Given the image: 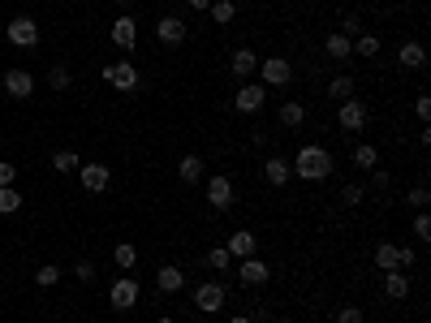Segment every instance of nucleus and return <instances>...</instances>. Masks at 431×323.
<instances>
[{
  "mask_svg": "<svg viewBox=\"0 0 431 323\" xmlns=\"http://www.w3.org/2000/svg\"><path fill=\"white\" fill-rule=\"evenodd\" d=\"M397 60H401V69H423L427 52H423V43H419V39H410V43H401V52H397Z\"/></svg>",
  "mask_w": 431,
  "mask_h": 323,
  "instance_id": "obj_21",
  "label": "nucleus"
},
{
  "mask_svg": "<svg viewBox=\"0 0 431 323\" xmlns=\"http://www.w3.org/2000/svg\"><path fill=\"white\" fill-rule=\"evenodd\" d=\"M52 168H56L60 177H69V172L82 168V159H78V151H56V155H52Z\"/></svg>",
  "mask_w": 431,
  "mask_h": 323,
  "instance_id": "obj_26",
  "label": "nucleus"
},
{
  "mask_svg": "<svg viewBox=\"0 0 431 323\" xmlns=\"http://www.w3.org/2000/svg\"><path fill=\"white\" fill-rule=\"evenodd\" d=\"M186 5L195 9V13H207V9H212V0H186Z\"/></svg>",
  "mask_w": 431,
  "mask_h": 323,
  "instance_id": "obj_45",
  "label": "nucleus"
},
{
  "mask_svg": "<svg viewBox=\"0 0 431 323\" xmlns=\"http://www.w3.org/2000/svg\"><path fill=\"white\" fill-rule=\"evenodd\" d=\"M289 168L294 177H302V181H328L332 168H337V159H332L328 147H319V142H307L294 159H289Z\"/></svg>",
  "mask_w": 431,
  "mask_h": 323,
  "instance_id": "obj_1",
  "label": "nucleus"
},
{
  "mask_svg": "<svg viewBox=\"0 0 431 323\" xmlns=\"http://www.w3.org/2000/svg\"><path fill=\"white\" fill-rule=\"evenodd\" d=\"M155 289H159L164 298L181 293V289H186V271H181V267H159V271H155Z\"/></svg>",
  "mask_w": 431,
  "mask_h": 323,
  "instance_id": "obj_15",
  "label": "nucleus"
},
{
  "mask_svg": "<svg viewBox=\"0 0 431 323\" xmlns=\"http://www.w3.org/2000/svg\"><path fill=\"white\" fill-rule=\"evenodd\" d=\"M229 65H233V78H250V74H259V56H254L250 47H237Z\"/></svg>",
  "mask_w": 431,
  "mask_h": 323,
  "instance_id": "obj_19",
  "label": "nucleus"
},
{
  "mask_svg": "<svg viewBox=\"0 0 431 323\" xmlns=\"http://www.w3.org/2000/svg\"><path fill=\"white\" fill-rule=\"evenodd\" d=\"M155 323H177V319H168V315H159V319H155Z\"/></svg>",
  "mask_w": 431,
  "mask_h": 323,
  "instance_id": "obj_47",
  "label": "nucleus"
},
{
  "mask_svg": "<svg viewBox=\"0 0 431 323\" xmlns=\"http://www.w3.org/2000/svg\"><path fill=\"white\" fill-rule=\"evenodd\" d=\"M276 117H280V125H285V129H298L302 121H307V104H302V100H285Z\"/></svg>",
  "mask_w": 431,
  "mask_h": 323,
  "instance_id": "obj_20",
  "label": "nucleus"
},
{
  "mask_svg": "<svg viewBox=\"0 0 431 323\" xmlns=\"http://www.w3.org/2000/svg\"><path fill=\"white\" fill-rule=\"evenodd\" d=\"M155 39L159 43H186V22L173 18V13H164V18L155 22Z\"/></svg>",
  "mask_w": 431,
  "mask_h": 323,
  "instance_id": "obj_14",
  "label": "nucleus"
},
{
  "mask_svg": "<svg viewBox=\"0 0 431 323\" xmlns=\"http://www.w3.org/2000/svg\"><path fill=\"white\" fill-rule=\"evenodd\" d=\"M207 203H212V212H229L233 207V177H212L207 181Z\"/></svg>",
  "mask_w": 431,
  "mask_h": 323,
  "instance_id": "obj_6",
  "label": "nucleus"
},
{
  "mask_svg": "<svg viewBox=\"0 0 431 323\" xmlns=\"http://www.w3.org/2000/svg\"><path fill=\"white\" fill-rule=\"evenodd\" d=\"M337 35H345V39H358V35H362V22H358V13H345Z\"/></svg>",
  "mask_w": 431,
  "mask_h": 323,
  "instance_id": "obj_34",
  "label": "nucleus"
},
{
  "mask_svg": "<svg viewBox=\"0 0 431 323\" xmlns=\"http://www.w3.org/2000/svg\"><path fill=\"white\" fill-rule=\"evenodd\" d=\"M362 199H366L362 186H345V190H341V207H358Z\"/></svg>",
  "mask_w": 431,
  "mask_h": 323,
  "instance_id": "obj_36",
  "label": "nucleus"
},
{
  "mask_svg": "<svg viewBox=\"0 0 431 323\" xmlns=\"http://www.w3.org/2000/svg\"><path fill=\"white\" fill-rule=\"evenodd\" d=\"M414 112H419V121L427 125L431 121V95H419V100H414Z\"/></svg>",
  "mask_w": 431,
  "mask_h": 323,
  "instance_id": "obj_40",
  "label": "nucleus"
},
{
  "mask_svg": "<svg viewBox=\"0 0 431 323\" xmlns=\"http://www.w3.org/2000/svg\"><path fill=\"white\" fill-rule=\"evenodd\" d=\"M5 91L13 95V100H30V95H35V78H30L26 69H9L5 74Z\"/></svg>",
  "mask_w": 431,
  "mask_h": 323,
  "instance_id": "obj_13",
  "label": "nucleus"
},
{
  "mask_svg": "<svg viewBox=\"0 0 431 323\" xmlns=\"http://www.w3.org/2000/svg\"><path fill=\"white\" fill-rule=\"evenodd\" d=\"M69 82H74V74L65 69V65H52V69H47V87H52L56 95H60V91H69Z\"/></svg>",
  "mask_w": 431,
  "mask_h": 323,
  "instance_id": "obj_30",
  "label": "nucleus"
},
{
  "mask_svg": "<svg viewBox=\"0 0 431 323\" xmlns=\"http://www.w3.org/2000/svg\"><path fill=\"white\" fill-rule=\"evenodd\" d=\"M177 177H181L186 186H199V177H203V159H199L195 151L181 155V159H177Z\"/></svg>",
  "mask_w": 431,
  "mask_h": 323,
  "instance_id": "obj_22",
  "label": "nucleus"
},
{
  "mask_svg": "<svg viewBox=\"0 0 431 323\" xmlns=\"http://www.w3.org/2000/svg\"><path fill=\"white\" fill-rule=\"evenodd\" d=\"M108 302H113L117 311H134V306H138V280L134 276H121L113 289H108Z\"/></svg>",
  "mask_w": 431,
  "mask_h": 323,
  "instance_id": "obj_9",
  "label": "nucleus"
},
{
  "mask_svg": "<svg viewBox=\"0 0 431 323\" xmlns=\"http://www.w3.org/2000/svg\"><path fill=\"white\" fill-rule=\"evenodd\" d=\"M237 276H242V285H267V276H272V267H267L259 254H246L242 263H237Z\"/></svg>",
  "mask_w": 431,
  "mask_h": 323,
  "instance_id": "obj_12",
  "label": "nucleus"
},
{
  "mask_svg": "<svg viewBox=\"0 0 431 323\" xmlns=\"http://www.w3.org/2000/svg\"><path fill=\"white\" fill-rule=\"evenodd\" d=\"M328 95H332V100H354V78H349V74H337V78L328 82Z\"/></svg>",
  "mask_w": 431,
  "mask_h": 323,
  "instance_id": "obj_27",
  "label": "nucleus"
},
{
  "mask_svg": "<svg viewBox=\"0 0 431 323\" xmlns=\"http://www.w3.org/2000/svg\"><path fill=\"white\" fill-rule=\"evenodd\" d=\"M225 298H229V293H225V285H216V280H207V285L195 289V306H199L203 315H216L220 306H225Z\"/></svg>",
  "mask_w": 431,
  "mask_h": 323,
  "instance_id": "obj_8",
  "label": "nucleus"
},
{
  "mask_svg": "<svg viewBox=\"0 0 431 323\" xmlns=\"http://www.w3.org/2000/svg\"><path fill=\"white\" fill-rule=\"evenodd\" d=\"M104 82H113L117 91L130 95V91H138V87H142V74L134 69L130 60H113V65H104Z\"/></svg>",
  "mask_w": 431,
  "mask_h": 323,
  "instance_id": "obj_2",
  "label": "nucleus"
},
{
  "mask_svg": "<svg viewBox=\"0 0 431 323\" xmlns=\"http://www.w3.org/2000/svg\"><path fill=\"white\" fill-rule=\"evenodd\" d=\"M366 121H371V108H366L358 95L354 100H341V108H337V125L345 129V134H354V129H362Z\"/></svg>",
  "mask_w": 431,
  "mask_h": 323,
  "instance_id": "obj_4",
  "label": "nucleus"
},
{
  "mask_svg": "<svg viewBox=\"0 0 431 323\" xmlns=\"http://www.w3.org/2000/svg\"><path fill=\"white\" fill-rule=\"evenodd\" d=\"M259 82H263V87H289V82H294V65L285 60V56L259 60Z\"/></svg>",
  "mask_w": 431,
  "mask_h": 323,
  "instance_id": "obj_3",
  "label": "nucleus"
},
{
  "mask_svg": "<svg viewBox=\"0 0 431 323\" xmlns=\"http://www.w3.org/2000/svg\"><path fill=\"white\" fill-rule=\"evenodd\" d=\"M414 237H419V241H431V216H427V212H419V220H414Z\"/></svg>",
  "mask_w": 431,
  "mask_h": 323,
  "instance_id": "obj_38",
  "label": "nucleus"
},
{
  "mask_svg": "<svg viewBox=\"0 0 431 323\" xmlns=\"http://www.w3.org/2000/svg\"><path fill=\"white\" fill-rule=\"evenodd\" d=\"M74 276L82 280V285H91V280H95V263H91V258H78V263H74Z\"/></svg>",
  "mask_w": 431,
  "mask_h": 323,
  "instance_id": "obj_37",
  "label": "nucleus"
},
{
  "mask_svg": "<svg viewBox=\"0 0 431 323\" xmlns=\"http://www.w3.org/2000/svg\"><path fill=\"white\" fill-rule=\"evenodd\" d=\"M354 56H366V60L379 56V35H358L354 39Z\"/></svg>",
  "mask_w": 431,
  "mask_h": 323,
  "instance_id": "obj_32",
  "label": "nucleus"
},
{
  "mask_svg": "<svg viewBox=\"0 0 431 323\" xmlns=\"http://www.w3.org/2000/svg\"><path fill=\"white\" fill-rule=\"evenodd\" d=\"M229 323H254V319H250V315H233Z\"/></svg>",
  "mask_w": 431,
  "mask_h": 323,
  "instance_id": "obj_46",
  "label": "nucleus"
},
{
  "mask_svg": "<svg viewBox=\"0 0 431 323\" xmlns=\"http://www.w3.org/2000/svg\"><path fill=\"white\" fill-rule=\"evenodd\" d=\"M427 199H431V194H427V186H414V190L406 194V203H410V207H419V212L427 207Z\"/></svg>",
  "mask_w": 431,
  "mask_h": 323,
  "instance_id": "obj_39",
  "label": "nucleus"
},
{
  "mask_svg": "<svg viewBox=\"0 0 431 323\" xmlns=\"http://www.w3.org/2000/svg\"><path fill=\"white\" fill-rule=\"evenodd\" d=\"M263 177H267V186H285V181H289V177H294V168H289V159H280V155H272V159H267V164H263Z\"/></svg>",
  "mask_w": 431,
  "mask_h": 323,
  "instance_id": "obj_17",
  "label": "nucleus"
},
{
  "mask_svg": "<svg viewBox=\"0 0 431 323\" xmlns=\"http://www.w3.org/2000/svg\"><path fill=\"white\" fill-rule=\"evenodd\" d=\"M18 181V164H0V186H13Z\"/></svg>",
  "mask_w": 431,
  "mask_h": 323,
  "instance_id": "obj_43",
  "label": "nucleus"
},
{
  "mask_svg": "<svg viewBox=\"0 0 431 323\" xmlns=\"http://www.w3.org/2000/svg\"><path fill=\"white\" fill-rule=\"evenodd\" d=\"M5 35H9L13 47H35L39 43V26H35V18H13L5 26Z\"/></svg>",
  "mask_w": 431,
  "mask_h": 323,
  "instance_id": "obj_7",
  "label": "nucleus"
},
{
  "mask_svg": "<svg viewBox=\"0 0 431 323\" xmlns=\"http://www.w3.org/2000/svg\"><path fill=\"white\" fill-rule=\"evenodd\" d=\"M22 207V194H18V186H0V216H13Z\"/></svg>",
  "mask_w": 431,
  "mask_h": 323,
  "instance_id": "obj_29",
  "label": "nucleus"
},
{
  "mask_svg": "<svg viewBox=\"0 0 431 323\" xmlns=\"http://www.w3.org/2000/svg\"><path fill=\"white\" fill-rule=\"evenodd\" d=\"M207 13H212V22H216V26H229V22H233V13H237V5H233V0H212V9H207Z\"/></svg>",
  "mask_w": 431,
  "mask_h": 323,
  "instance_id": "obj_28",
  "label": "nucleus"
},
{
  "mask_svg": "<svg viewBox=\"0 0 431 323\" xmlns=\"http://www.w3.org/2000/svg\"><path fill=\"white\" fill-rule=\"evenodd\" d=\"M375 267L379 271H401V250H397L393 241H379L375 246Z\"/></svg>",
  "mask_w": 431,
  "mask_h": 323,
  "instance_id": "obj_18",
  "label": "nucleus"
},
{
  "mask_svg": "<svg viewBox=\"0 0 431 323\" xmlns=\"http://www.w3.org/2000/svg\"><path fill=\"white\" fill-rule=\"evenodd\" d=\"M113 258H117V267H134L138 263V250L130 246V241H121V246L113 250Z\"/></svg>",
  "mask_w": 431,
  "mask_h": 323,
  "instance_id": "obj_33",
  "label": "nucleus"
},
{
  "mask_svg": "<svg viewBox=\"0 0 431 323\" xmlns=\"http://www.w3.org/2000/svg\"><path fill=\"white\" fill-rule=\"evenodd\" d=\"M354 164H358V168H366V172L379 168V151L371 147V142H358V147H354Z\"/></svg>",
  "mask_w": 431,
  "mask_h": 323,
  "instance_id": "obj_25",
  "label": "nucleus"
},
{
  "mask_svg": "<svg viewBox=\"0 0 431 323\" xmlns=\"http://www.w3.org/2000/svg\"><path fill=\"white\" fill-rule=\"evenodd\" d=\"M78 181H82L87 194H100V190H108V181H113V168L108 164H82L78 168Z\"/></svg>",
  "mask_w": 431,
  "mask_h": 323,
  "instance_id": "obj_10",
  "label": "nucleus"
},
{
  "mask_svg": "<svg viewBox=\"0 0 431 323\" xmlns=\"http://www.w3.org/2000/svg\"><path fill=\"white\" fill-rule=\"evenodd\" d=\"M384 298L388 302H406L410 298V276L406 271H384Z\"/></svg>",
  "mask_w": 431,
  "mask_h": 323,
  "instance_id": "obj_16",
  "label": "nucleus"
},
{
  "mask_svg": "<svg viewBox=\"0 0 431 323\" xmlns=\"http://www.w3.org/2000/svg\"><path fill=\"white\" fill-rule=\"evenodd\" d=\"M371 186H375V190H388V186H393V177H388L384 168H371Z\"/></svg>",
  "mask_w": 431,
  "mask_h": 323,
  "instance_id": "obj_42",
  "label": "nucleus"
},
{
  "mask_svg": "<svg viewBox=\"0 0 431 323\" xmlns=\"http://www.w3.org/2000/svg\"><path fill=\"white\" fill-rule=\"evenodd\" d=\"M225 250H229L233 258H246V254H254V250H259V237H254V233H233Z\"/></svg>",
  "mask_w": 431,
  "mask_h": 323,
  "instance_id": "obj_23",
  "label": "nucleus"
},
{
  "mask_svg": "<svg viewBox=\"0 0 431 323\" xmlns=\"http://www.w3.org/2000/svg\"><path fill=\"white\" fill-rule=\"evenodd\" d=\"M60 280V267H52V263H43L39 271H35V285H43V289H52Z\"/></svg>",
  "mask_w": 431,
  "mask_h": 323,
  "instance_id": "obj_35",
  "label": "nucleus"
},
{
  "mask_svg": "<svg viewBox=\"0 0 431 323\" xmlns=\"http://www.w3.org/2000/svg\"><path fill=\"white\" fill-rule=\"evenodd\" d=\"M263 104H267V87H263V82H246V87L233 91V108L246 112V117H250V112H259Z\"/></svg>",
  "mask_w": 431,
  "mask_h": 323,
  "instance_id": "obj_5",
  "label": "nucleus"
},
{
  "mask_svg": "<svg viewBox=\"0 0 431 323\" xmlns=\"http://www.w3.org/2000/svg\"><path fill=\"white\" fill-rule=\"evenodd\" d=\"M207 267H212V271H229L233 267V254L225 246H212V250H207Z\"/></svg>",
  "mask_w": 431,
  "mask_h": 323,
  "instance_id": "obj_31",
  "label": "nucleus"
},
{
  "mask_svg": "<svg viewBox=\"0 0 431 323\" xmlns=\"http://www.w3.org/2000/svg\"><path fill=\"white\" fill-rule=\"evenodd\" d=\"M337 323H362V311H358V306H341V311H337Z\"/></svg>",
  "mask_w": 431,
  "mask_h": 323,
  "instance_id": "obj_41",
  "label": "nucleus"
},
{
  "mask_svg": "<svg viewBox=\"0 0 431 323\" xmlns=\"http://www.w3.org/2000/svg\"><path fill=\"white\" fill-rule=\"evenodd\" d=\"M324 52H328L332 60H345V56H354V39H345V35H337V30H332V35L324 39Z\"/></svg>",
  "mask_w": 431,
  "mask_h": 323,
  "instance_id": "obj_24",
  "label": "nucleus"
},
{
  "mask_svg": "<svg viewBox=\"0 0 431 323\" xmlns=\"http://www.w3.org/2000/svg\"><path fill=\"white\" fill-rule=\"evenodd\" d=\"M397 250H401V267H414V258H419V254H414V246H397Z\"/></svg>",
  "mask_w": 431,
  "mask_h": 323,
  "instance_id": "obj_44",
  "label": "nucleus"
},
{
  "mask_svg": "<svg viewBox=\"0 0 431 323\" xmlns=\"http://www.w3.org/2000/svg\"><path fill=\"white\" fill-rule=\"evenodd\" d=\"M108 35H113V43H117V47L134 52V43H138V22H134V13H121V18L113 22V30H108Z\"/></svg>",
  "mask_w": 431,
  "mask_h": 323,
  "instance_id": "obj_11",
  "label": "nucleus"
}]
</instances>
